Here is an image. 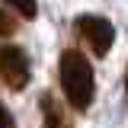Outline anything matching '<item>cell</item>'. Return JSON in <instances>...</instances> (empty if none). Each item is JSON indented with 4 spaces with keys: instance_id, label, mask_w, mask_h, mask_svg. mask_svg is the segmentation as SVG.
Returning <instances> with one entry per match:
<instances>
[{
    "instance_id": "7a4b0ae2",
    "label": "cell",
    "mask_w": 128,
    "mask_h": 128,
    "mask_svg": "<svg viewBox=\"0 0 128 128\" xmlns=\"http://www.w3.org/2000/svg\"><path fill=\"white\" fill-rule=\"evenodd\" d=\"M74 26H77V32L83 35V42L90 45V51L96 58L109 54L112 42H115V29H112L109 19H102V16H80Z\"/></svg>"
},
{
    "instance_id": "52a82bcc",
    "label": "cell",
    "mask_w": 128,
    "mask_h": 128,
    "mask_svg": "<svg viewBox=\"0 0 128 128\" xmlns=\"http://www.w3.org/2000/svg\"><path fill=\"white\" fill-rule=\"evenodd\" d=\"M0 128H13V115L3 109V106H0Z\"/></svg>"
},
{
    "instance_id": "6da1fadb",
    "label": "cell",
    "mask_w": 128,
    "mask_h": 128,
    "mask_svg": "<svg viewBox=\"0 0 128 128\" xmlns=\"http://www.w3.org/2000/svg\"><path fill=\"white\" fill-rule=\"evenodd\" d=\"M61 90H64L67 102L74 109H90V102H93V96H96L93 67L74 48H67L61 54Z\"/></svg>"
},
{
    "instance_id": "ba28073f",
    "label": "cell",
    "mask_w": 128,
    "mask_h": 128,
    "mask_svg": "<svg viewBox=\"0 0 128 128\" xmlns=\"http://www.w3.org/2000/svg\"><path fill=\"white\" fill-rule=\"evenodd\" d=\"M125 86H128V77H125Z\"/></svg>"
},
{
    "instance_id": "3957f363",
    "label": "cell",
    "mask_w": 128,
    "mask_h": 128,
    "mask_svg": "<svg viewBox=\"0 0 128 128\" xmlns=\"http://www.w3.org/2000/svg\"><path fill=\"white\" fill-rule=\"evenodd\" d=\"M0 80L10 90H22L29 83V58L22 48H16V45L0 48Z\"/></svg>"
},
{
    "instance_id": "5b68a950",
    "label": "cell",
    "mask_w": 128,
    "mask_h": 128,
    "mask_svg": "<svg viewBox=\"0 0 128 128\" xmlns=\"http://www.w3.org/2000/svg\"><path fill=\"white\" fill-rule=\"evenodd\" d=\"M6 3H10L22 19H35V16H38V3H35V0H6Z\"/></svg>"
},
{
    "instance_id": "8992f818",
    "label": "cell",
    "mask_w": 128,
    "mask_h": 128,
    "mask_svg": "<svg viewBox=\"0 0 128 128\" xmlns=\"http://www.w3.org/2000/svg\"><path fill=\"white\" fill-rule=\"evenodd\" d=\"M13 32H16V22L0 10V35H13Z\"/></svg>"
},
{
    "instance_id": "277c9868",
    "label": "cell",
    "mask_w": 128,
    "mask_h": 128,
    "mask_svg": "<svg viewBox=\"0 0 128 128\" xmlns=\"http://www.w3.org/2000/svg\"><path fill=\"white\" fill-rule=\"evenodd\" d=\"M42 115H45V128H70V118L64 115V109L48 93L42 96Z\"/></svg>"
}]
</instances>
